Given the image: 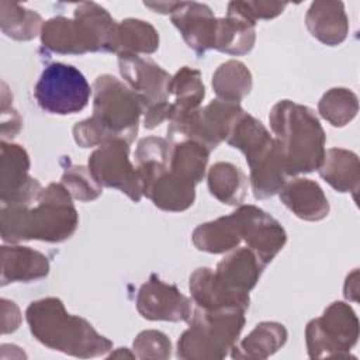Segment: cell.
<instances>
[{"label": "cell", "mask_w": 360, "mask_h": 360, "mask_svg": "<svg viewBox=\"0 0 360 360\" xmlns=\"http://www.w3.org/2000/svg\"><path fill=\"white\" fill-rule=\"evenodd\" d=\"M79 214L62 183H49L30 205H1L0 232L6 243L42 240L59 243L77 229Z\"/></svg>", "instance_id": "1"}, {"label": "cell", "mask_w": 360, "mask_h": 360, "mask_svg": "<svg viewBox=\"0 0 360 360\" xmlns=\"http://www.w3.org/2000/svg\"><path fill=\"white\" fill-rule=\"evenodd\" d=\"M91 90L93 114L73 127L75 142L80 148L101 146L114 139L131 143L145 112L139 97L110 73L100 75Z\"/></svg>", "instance_id": "2"}, {"label": "cell", "mask_w": 360, "mask_h": 360, "mask_svg": "<svg viewBox=\"0 0 360 360\" xmlns=\"http://www.w3.org/2000/svg\"><path fill=\"white\" fill-rule=\"evenodd\" d=\"M25 319L31 335L52 350L80 359L100 357L112 350L110 339L87 319L69 314L56 297L32 301L25 309Z\"/></svg>", "instance_id": "3"}, {"label": "cell", "mask_w": 360, "mask_h": 360, "mask_svg": "<svg viewBox=\"0 0 360 360\" xmlns=\"http://www.w3.org/2000/svg\"><path fill=\"white\" fill-rule=\"evenodd\" d=\"M269 122L280 146L287 176L318 170L326 150V135L312 108L280 100L271 107Z\"/></svg>", "instance_id": "4"}, {"label": "cell", "mask_w": 360, "mask_h": 360, "mask_svg": "<svg viewBox=\"0 0 360 360\" xmlns=\"http://www.w3.org/2000/svg\"><path fill=\"white\" fill-rule=\"evenodd\" d=\"M226 143L245 155L256 200L278 194L287 177L284 162L277 141L262 121L243 112L231 128Z\"/></svg>", "instance_id": "5"}, {"label": "cell", "mask_w": 360, "mask_h": 360, "mask_svg": "<svg viewBox=\"0 0 360 360\" xmlns=\"http://www.w3.org/2000/svg\"><path fill=\"white\" fill-rule=\"evenodd\" d=\"M170 150L166 138H142L135 150L136 170L142 183V195L162 211L181 212L194 204L195 186L170 172Z\"/></svg>", "instance_id": "6"}, {"label": "cell", "mask_w": 360, "mask_h": 360, "mask_svg": "<svg viewBox=\"0 0 360 360\" xmlns=\"http://www.w3.org/2000/svg\"><path fill=\"white\" fill-rule=\"evenodd\" d=\"M245 312L239 308L205 311L198 307L188 319L186 329L177 340V357L186 360L224 359L245 326Z\"/></svg>", "instance_id": "7"}, {"label": "cell", "mask_w": 360, "mask_h": 360, "mask_svg": "<svg viewBox=\"0 0 360 360\" xmlns=\"http://www.w3.org/2000/svg\"><path fill=\"white\" fill-rule=\"evenodd\" d=\"M359 340V319L353 308L335 301L319 318L307 323L305 343L311 359L354 357L350 350Z\"/></svg>", "instance_id": "8"}, {"label": "cell", "mask_w": 360, "mask_h": 360, "mask_svg": "<svg viewBox=\"0 0 360 360\" xmlns=\"http://www.w3.org/2000/svg\"><path fill=\"white\" fill-rule=\"evenodd\" d=\"M239 103L215 98L205 107L169 121L167 141L174 145L181 141H195L210 152L226 141L231 128L243 114Z\"/></svg>", "instance_id": "9"}, {"label": "cell", "mask_w": 360, "mask_h": 360, "mask_svg": "<svg viewBox=\"0 0 360 360\" xmlns=\"http://www.w3.org/2000/svg\"><path fill=\"white\" fill-rule=\"evenodd\" d=\"M93 90L84 75L75 66L52 62L44 68L34 89L38 105L56 115H69L82 111Z\"/></svg>", "instance_id": "10"}, {"label": "cell", "mask_w": 360, "mask_h": 360, "mask_svg": "<svg viewBox=\"0 0 360 360\" xmlns=\"http://www.w3.org/2000/svg\"><path fill=\"white\" fill-rule=\"evenodd\" d=\"M87 167L101 187L120 190L134 202L141 201L142 183L136 167L129 160L128 142L114 139L98 146L89 156Z\"/></svg>", "instance_id": "11"}, {"label": "cell", "mask_w": 360, "mask_h": 360, "mask_svg": "<svg viewBox=\"0 0 360 360\" xmlns=\"http://www.w3.org/2000/svg\"><path fill=\"white\" fill-rule=\"evenodd\" d=\"M30 156L17 143L1 141L0 145V194L1 205H30L44 190L28 174Z\"/></svg>", "instance_id": "12"}, {"label": "cell", "mask_w": 360, "mask_h": 360, "mask_svg": "<svg viewBox=\"0 0 360 360\" xmlns=\"http://www.w3.org/2000/svg\"><path fill=\"white\" fill-rule=\"evenodd\" d=\"M136 309L148 321L188 322L193 314L191 300L174 284L150 274L136 294Z\"/></svg>", "instance_id": "13"}, {"label": "cell", "mask_w": 360, "mask_h": 360, "mask_svg": "<svg viewBox=\"0 0 360 360\" xmlns=\"http://www.w3.org/2000/svg\"><path fill=\"white\" fill-rule=\"evenodd\" d=\"M242 240L267 266L287 242L285 229L270 214L256 205H239L235 210Z\"/></svg>", "instance_id": "14"}, {"label": "cell", "mask_w": 360, "mask_h": 360, "mask_svg": "<svg viewBox=\"0 0 360 360\" xmlns=\"http://www.w3.org/2000/svg\"><path fill=\"white\" fill-rule=\"evenodd\" d=\"M118 66L125 84L139 97L145 111L169 101L167 87L172 75L155 60L135 53H121Z\"/></svg>", "instance_id": "15"}, {"label": "cell", "mask_w": 360, "mask_h": 360, "mask_svg": "<svg viewBox=\"0 0 360 360\" xmlns=\"http://www.w3.org/2000/svg\"><path fill=\"white\" fill-rule=\"evenodd\" d=\"M170 20L180 31L187 46L198 56H202L208 49H214L218 18L207 4L180 1Z\"/></svg>", "instance_id": "16"}, {"label": "cell", "mask_w": 360, "mask_h": 360, "mask_svg": "<svg viewBox=\"0 0 360 360\" xmlns=\"http://www.w3.org/2000/svg\"><path fill=\"white\" fill-rule=\"evenodd\" d=\"M41 45L49 52L59 55H83L98 52L97 44L76 18L63 15L52 17L44 22L41 30Z\"/></svg>", "instance_id": "17"}, {"label": "cell", "mask_w": 360, "mask_h": 360, "mask_svg": "<svg viewBox=\"0 0 360 360\" xmlns=\"http://www.w3.org/2000/svg\"><path fill=\"white\" fill-rule=\"evenodd\" d=\"M191 300L195 307L205 311L239 308L246 311L250 304L249 292H236L225 288L210 267L195 269L188 278Z\"/></svg>", "instance_id": "18"}, {"label": "cell", "mask_w": 360, "mask_h": 360, "mask_svg": "<svg viewBox=\"0 0 360 360\" xmlns=\"http://www.w3.org/2000/svg\"><path fill=\"white\" fill-rule=\"evenodd\" d=\"M281 202L300 219L321 221L329 214V201L321 186L305 177L285 181L278 191Z\"/></svg>", "instance_id": "19"}, {"label": "cell", "mask_w": 360, "mask_h": 360, "mask_svg": "<svg viewBox=\"0 0 360 360\" xmlns=\"http://www.w3.org/2000/svg\"><path fill=\"white\" fill-rule=\"evenodd\" d=\"M264 267L252 249L235 248L217 264L214 274L225 288L249 292L257 284Z\"/></svg>", "instance_id": "20"}, {"label": "cell", "mask_w": 360, "mask_h": 360, "mask_svg": "<svg viewBox=\"0 0 360 360\" xmlns=\"http://www.w3.org/2000/svg\"><path fill=\"white\" fill-rule=\"evenodd\" d=\"M49 274L48 257L28 246L17 243L1 246V285L30 283Z\"/></svg>", "instance_id": "21"}, {"label": "cell", "mask_w": 360, "mask_h": 360, "mask_svg": "<svg viewBox=\"0 0 360 360\" xmlns=\"http://www.w3.org/2000/svg\"><path fill=\"white\" fill-rule=\"evenodd\" d=\"M305 25L309 34L328 46L342 44L349 34V18L342 1H312L307 14Z\"/></svg>", "instance_id": "22"}, {"label": "cell", "mask_w": 360, "mask_h": 360, "mask_svg": "<svg viewBox=\"0 0 360 360\" xmlns=\"http://www.w3.org/2000/svg\"><path fill=\"white\" fill-rule=\"evenodd\" d=\"M255 27L256 22L239 10L236 1H231L226 17L218 18L214 49L233 56L246 55L256 41Z\"/></svg>", "instance_id": "23"}, {"label": "cell", "mask_w": 360, "mask_h": 360, "mask_svg": "<svg viewBox=\"0 0 360 360\" xmlns=\"http://www.w3.org/2000/svg\"><path fill=\"white\" fill-rule=\"evenodd\" d=\"M319 176L339 193L359 191L360 165L354 152L343 148H330L325 150L323 160L318 167Z\"/></svg>", "instance_id": "24"}, {"label": "cell", "mask_w": 360, "mask_h": 360, "mask_svg": "<svg viewBox=\"0 0 360 360\" xmlns=\"http://www.w3.org/2000/svg\"><path fill=\"white\" fill-rule=\"evenodd\" d=\"M288 333L283 323L264 321L240 342H236L231 349V357L262 360L267 359L280 350L287 342Z\"/></svg>", "instance_id": "25"}, {"label": "cell", "mask_w": 360, "mask_h": 360, "mask_svg": "<svg viewBox=\"0 0 360 360\" xmlns=\"http://www.w3.org/2000/svg\"><path fill=\"white\" fill-rule=\"evenodd\" d=\"M191 240L198 250L212 255L231 252L238 248L242 236L235 211L226 217L198 225L193 231Z\"/></svg>", "instance_id": "26"}, {"label": "cell", "mask_w": 360, "mask_h": 360, "mask_svg": "<svg viewBox=\"0 0 360 360\" xmlns=\"http://www.w3.org/2000/svg\"><path fill=\"white\" fill-rule=\"evenodd\" d=\"M167 90L172 105L170 121L198 110L205 97V86L201 79V72L190 66L180 68L172 76Z\"/></svg>", "instance_id": "27"}, {"label": "cell", "mask_w": 360, "mask_h": 360, "mask_svg": "<svg viewBox=\"0 0 360 360\" xmlns=\"http://www.w3.org/2000/svg\"><path fill=\"white\" fill-rule=\"evenodd\" d=\"M208 190L226 205H242L248 194L246 174L231 162H217L208 169Z\"/></svg>", "instance_id": "28"}, {"label": "cell", "mask_w": 360, "mask_h": 360, "mask_svg": "<svg viewBox=\"0 0 360 360\" xmlns=\"http://www.w3.org/2000/svg\"><path fill=\"white\" fill-rule=\"evenodd\" d=\"M73 17L86 27L97 44L98 52L115 53L118 22L104 7L93 1H84L76 6Z\"/></svg>", "instance_id": "29"}, {"label": "cell", "mask_w": 360, "mask_h": 360, "mask_svg": "<svg viewBox=\"0 0 360 360\" xmlns=\"http://www.w3.org/2000/svg\"><path fill=\"white\" fill-rule=\"evenodd\" d=\"M210 150L195 141H181L172 145L169 169L180 179L198 184L207 170Z\"/></svg>", "instance_id": "30"}, {"label": "cell", "mask_w": 360, "mask_h": 360, "mask_svg": "<svg viewBox=\"0 0 360 360\" xmlns=\"http://www.w3.org/2000/svg\"><path fill=\"white\" fill-rule=\"evenodd\" d=\"M252 73L236 59L221 63L212 75V90L219 100L239 103L252 90Z\"/></svg>", "instance_id": "31"}, {"label": "cell", "mask_w": 360, "mask_h": 360, "mask_svg": "<svg viewBox=\"0 0 360 360\" xmlns=\"http://www.w3.org/2000/svg\"><path fill=\"white\" fill-rule=\"evenodd\" d=\"M159 48V34L152 24L138 18H125L118 22L117 55H149Z\"/></svg>", "instance_id": "32"}, {"label": "cell", "mask_w": 360, "mask_h": 360, "mask_svg": "<svg viewBox=\"0 0 360 360\" xmlns=\"http://www.w3.org/2000/svg\"><path fill=\"white\" fill-rule=\"evenodd\" d=\"M42 17L17 3L0 1V27L6 37L15 41H31L41 34Z\"/></svg>", "instance_id": "33"}, {"label": "cell", "mask_w": 360, "mask_h": 360, "mask_svg": "<svg viewBox=\"0 0 360 360\" xmlns=\"http://www.w3.org/2000/svg\"><path fill=\"white\" fill-rule=\"evenodd\" d=\"M318 111L332 127H345L357 115L359 98L350 89L333 87L321 97Z\"/></svg>", "instance_id": "34"}, {"label": "cell", "mask_w": 360, "mask_h": 360, "mask_svg": "<svg viewBox=\"0 0 360 360\" xmlns=\"http://www.w3.org/2000/svg\"><path fill=\"white\" fill-rule=\"evenodd\" d=\"M60 165L63 167L60 183L69 191L72 198L87 202L101 195L103 187L93 179L89 167L72 163L69 156H63Z\"/></svg>", "instance_id": "35"}, {"label": "cell", "mask_w": 360, "mask_h": 360, "mask_svg": "<svg viewBox=\"0 0 360 360\" xmlns=\"http://www.w3.org/2000/svg\"><path fill=\"white\" fill-rule=\"evenodd\" d=\"M132 347L138 359H169L172 354L170 339L163 332L155 329L138 333Z\"/></svg>", "instance_id": "36"}, {"label": "cell", "mask_w": 360, "mask_h": 360, "mask_svg": "<svg viewBox=\"0 0 360 360\" xmlns=\"http://www.w3.org/2000/svg\"><path fill=\"white\" fill-rule=\"evenodd\" d=\"M236 6L239 10L253 20L255 22L257 20H270L277 15H280L284 8L287 7V3H278V1H236Z\"/></svg>", "instance_id": "37"}, {"label": "cell", "mask_w": 360, "mask_h": 360, "mask_svg": "<svg viewBox=\"0 0 360 360\" xmlns=\"http://www.w3.org/2000/svg\"><path fill=\"white\" fill-rule=\"evenodd\" d=\"M22 127V120L18 112L11 107L7 111L6 107H1V141L13 139L17 136Z\"/></svg>", "instance_id": "38"}, {"label": "cell", "mask_w": 360, "mask_h": 360, "mask_svg": "<svg viewBox=\"0 0 360 360\" xmlns=\"http://www.w3.org/2000/svg\"><path fill=\"white\" fill-rule=\"evenodd\" d=\"M359 271L357 269H354L345 281V288H343V295L346 300L349 301H357L359 300Z\"/></svg>", "instance_id": "39"}, {"label": "cell", "mask_w": 360, "mask_h": 360, "mask_svg": "<svg viewBox=\"0 0 360 360\" xmlns=\"http://www.w3.org/2000/svg\"><path fill=\"white\" fill-rule=\"evenodd\" d=\"M180 1H145V7L153 10L155 13H160V14H170L177 8Z\"/></svg>", "instance_id": "40"}, {"label": "cell", "mask_w": 360, "mask_h": 360, "mask_svg": "<svg viewBox=\"0 0 360 360\" xmlns=\"http://www.w3.org/2000/svg\"><path fill=\"white\" fill-rule=\"evenodd\" d=\"M111 357H129V359H136L135 353L128 352V349H125V347H120L117 352H111V353L108 354V359H111Z\"/></svg>", "instance_id": "41"}]
</instances>
